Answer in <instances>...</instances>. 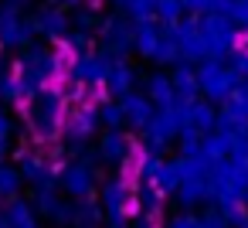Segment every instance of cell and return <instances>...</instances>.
<instances>
[{"label": "cell", "instance_id": "cell-1", "mask_svg": "<svg viewBox=\"0 0 248 228\" xmlns=\"http://www.w3.org/2000/svg\"><path fill=\"white\" fill-rule=\"evenodd\" d=\"M24 113H28V126L38 140H55V136H62V126L68 119V96L55 85H45L24 102Z\"/></svg>", "mask_w": 248, "mask_h": 228}, {"label": "cell", "instance_id": "cell-2", "mask_svg": "<svg viewBox=\"0 0 248 228\" xmlns=\"http://www.w3.org/2000/svg\"><path fill=\"white\" fill-rule=\"evenodd\" d=\"M58 72H62V58H58V51H51V48H41V45H28L24 51H21V58H17V79L24 82V89L34 96L38 89H45V85H51L55 79H58Z\"/></svg>", "mask_w": 248, "mask_h": 228}, {"label": "cell", "instance_id": "cell-3", "mask_svg": "<svg viewBox=\"0 0 248 228\" xmlns=\"http://www.w3.org/2000/svg\"><path fill=\"white\" fill-rule=\"evenodd\" d=\"M207 187H211V204H214V208L245 201L248 170L238 167L234 160H217V163H211V170H207Z\"/></svg>", "mask_w": 248, "mask_h": 228}, {"label": "cell", "instance_id": "cell-4", "mask_svg": "<svg viewBox=\"0 0 248 228\" xmlns=\"http://www.w3.org/2000/svg\"><path fill=\"white\" fill-rule=\"evenodd\" d=\"M58 191L68 197V201H82V197H92L99 191V177H95V157H72L58 167Z\"/></svg>", "mask_w": 248, "mask_h": 228}, {"label": "cell", "instance_id": "cell-5", "mask_svg": "<svg viewBox=\"0 0 248 228\" xmlns=\"http://www.w3.org/2000/svg\"><path fill=\"white\" fill-rule=\"evenodd\" d=\"M184 106L187 102H173V106H167V109H156V116L146 123V130H143V150L146 153H160L163 157V150L180 136V130H184Z\"/></svg>", "mask_w": 248, "mask_h": 228}, {"label": "cell", "instance_id": "cell-6", "mask_svg": "<svg viewBox=\"0 0 248 228\" xmlns=\"http://www.w3.org/2000/svg\"><path fill=\"white\" fill-rule=\"evenodd\" d=\"M197 85H201V99L224 106L228 96L241 85V79L231 72V65H224L217 58H204V62H197Z\"/></svg>", "mask_w": 248, "mask_h": 228}, {"label": "cell", "instance_id": "cell-7", "mask_svg": "<svg viewBox=\"0 0 248 228\" xmlns=\"http://www.w3.org/2000/svg\"><path fill=\"white\" fill-rule=\"evenodd\" d=\"M197 24H201V34H204V45H207V58L224 62L228 55L238 51V34L241 31L224 14H201Z\"/></svg>", "mask_w": 248, "mask_h": 228}, {"label": "cell", "instance_id": "cell-8", "mask_svg": "<svg viewBox=\"0 0 248 228\" xmlns=\"http://www.w3.org/2000/svg\"><path fill=\"white\" fill-rule=\"evenodd\" d=\"M102 204V214H106V225L109 228H129V201H133V191L123 177H106L99 184V197Z\"/></svg>", "mask_w": 248, "mask_h": 228}, {"label": "cell", "instance_id": "cell-9", "mask_svg": "<svg viewBox=\"0 0 248 228\" xmlns=\"http://www.w3.org/2000/svg\"><path fill=\"white\" fill-rule=\"evenodd\" d=\"M133 41H136V24L123 14H112L106 21H99V51L106 58H126L133 51Z\"/></svg>", "mask_w": 248, "mask_h": 228}, {"label": "cell", "instance_id": "cell-10", "mask_svg": "<svg viewBox=\"0 0 248 228\" xmlns=\"http://www.w3.org/2000/svg\"><path fill=\"white\" fill-rule=\"evenodd\" d=\"M95 136H99V106H78V109H72L68 119H65V126H62V140L68 143L65 150H72L78 157L85 150V143L95 140Z\"/></svg>", "mask_w": 248, "mask_h": 228}, {"label": "cell", "instance_id": "cell-11", "mask_svg": "<svg viewBox=\"0 0 248 228\" xmlns=\"http://www.w3.org/2000/svg\"><path fill=\"white\" fill-rule=\"evenodd\" d=\"M31 38H38V24L34 17H28L24 11H14L7 4H0V48H28Z\"/></svg>", "mask_w": 248, "mask_h": 228}, {"label": "cell", "instance_id": "cell-12", "mask_svg": "<svg viewBox=\"0 0 248 228\" xmlns=\"http://www.w3.org/2000/svg\"><path fill=\"white\" fill-rule=\"evenodd\" d=\"M109 65H112V58H106L102 51H82V55L72 58L68 79L75 85H82V89H95V85H106Z\"/></svg>", "mask_w": 248, "mask_h": 228}, {"label": "cell", "instance_id": "cell-13", "mask_svg": "<svg viewBox=\"0 0 248 228\" xmlns=\"http://www.w3.org/2000/svg\"><path fill=\"white\" fill-rule=\"evenodd\" d=\"M170 34H173V41L180 48V62H190L194 65V62H204L207 58V45H204V34H201L197 17H184V21L170 24Z\"/></svg>", "mask_w": 248, "mask_h": 228}, {"label": "cell", "instance_id": "cell-14", "mask_svg": "<svg viewBox=\"0 0 248 228\" xmlns=\"http://www.w3.org/2000/svg\"><path fill=\"white\" fill-rule=\"evenodd\" d=\"M34 208L41 218H48L51 225L58 228H72V214H75V204L65 201V194L58 187H34Z\"/></svg>", "mask_w": 248, "mask_h": 228}, {"label": "cell", "instance_id": "cell-15", "mask_svg": "<svg viewBox=\"0 0 248 228\" xmlns=\"http://www.w3.org/2000/svg\"><path fill=\"white\" fill-rule=\"evenodd\" d=\"M129 157H133V140H129L123 130H102V133L95 136V160H99V163L119 170Z\"/></svg>", "mask_w": 248, "mask_h": 228}, {"label": "cell", "instance_id": "cell-16", "mask_svg": "<svg viewBox=\"0 0 248 228\" xmlns=\"http://www.w3.org/2000/svg\"><path fill=\"white\" fill-rule=\"evenodd\" d=\"M17 170H21L24 184H31V191L34 187H58V167L48 157H41L38 150H24L17 157Z\"/></svg>", "mask_w": 248, "mask_h": 228}, {"label": "cell", "instance_id": "cell-17", "mask_svg": "<svg viewBox=\"0 0 248 228\" xmlns=\"http://www.w3.org/2000/svg\"><path fill=\"white\" fill-rule=\"evenodd\" d=\"M34 24H38V34L48 38V41H55V45H62V41L72 34V17H68L62 7H55V4L41 7V11L34 14Z\"/></svg>", "mask_w": 248, "mask_h": 228}, {"label": "cell", "instance_id": "cell-18", "mask_svg": "<svg viewBox=\"0 0 248 228\" xmlns=\"http://www.w3.org/2000/svg\"><path fill=\"white\" fill-rule=\"evenodd\" d=\"M119 106H123V116H126V126L129 130H136V133H143L146 130V123L156 116V106H153V99L146 96V92H126L123 99H119Z\"/></svg>", "mask_w": 248, "mask_h": 228}, {"label": "cell", "instance_id": "cell-19", "mask_svg": "<svg viewBox=\"0 0 248 228\" xmlns=\"http://www.w3.org/2000/svg\"><path fill=\"white\" fill-rule=\"evenodd\" d=\"M136 82H140V72H136L126 58H116V62L109 65V75H106V92H109L112 99H123L126 92L136 89Z\"/></svg>", "mask_w": 248, "mask_h": 228}, {"label": "cell", "instance_id": "cell-20", "mask_svg": "<svg viewBox=\"0 0 248 228\" xmlns=\"http://www.w3.org/2000/svg\"><path fill=\"white\" fill-rule=\"evenodd\" d=\"M173 197H177V204H180L184 211L207 204V201H211L207 174H204V177H197V174H184V180H180V187H177V194H173Z\"/></svg>", "mask_w": 248, "mask_h": 228}, {"label": "cell", "instance_id": "cell-21", "mask_svg": "<svg viewBox=\"0 0 248 228\" xmlns=\"http://www.w3.org/2000/svg\"><path fill=\"white\" fill-rule=\"evenodd\" d=\"M184 126H194L197 133H214L217 130V106L207 99H194L184 106Z\"/></svg>", "mask_w": 248, "mask_h": 228}, {"label": "cell", "instance_id": "cell-22", "mask_svg": "<svg viewBox=\"0 0 248 228\" xmlns=\"http://www.w3.org/2000/svg\"><path fill=\"white\" fill-rule=\"evenodd\" d=\"M170 82H173V92L180 102H194L201 99V85H197V65L190 62H177L170 68Z\"/></svg>", "mask_w": 248, "mask_h": 228}, {"label": "cell", "instance_id": "cell-23", "mask_svg": "<svg viewBox=\"0 0 248 228\" xmlns=\"http://www.w3.org/2000/svg\"><path fill=\"white\" fill-rule=\"evenodd\" d=\"M4 214L11 221V228H41V214L31 197H11L4 204Z\"/></svg>", "mask_w": 248, "mask_h": 228}, {"label": "cell", "instance_id": "cell-24", "mask_svg": "<svg viewBox=\"0 0 248 228\" xmlns=\"http://www.w3.org/2000/svg\"><path fill=\"white\" fill-rule=\"evenodd\" d=\"M163 41V24L160 21H140L136 24V41H133V51H140V58H156V48Z\"/></svg>", "mask_w": 248, "mask_h": 228}, {"label": "cell", "instance_id": "cell-25", "mask_svg": "<svg viewBox=\"0 0 248 228\" xmlns=\"http://www.w3.org/2000/svg\"><path fill=\"white\" fill-rule=\"evenodd\" d=\"M180 180H184V157H170V160L163 157V163H160V170L153 177V187L163 191V194H177Z\"/></svg>", "mask_w": 248, "mask_h": 228}, {"label": "cell", "instance_id": "cell-26", "mask_svg": "<svg viewBox=\"0 0 248 228\" xmlns=\"http://www.w3.org/2000/svg\"><path fill=\"white\" fill-rule=\"evenodd\" d=\"M146 96L153 99L156 109H167L177 102V92H173V82H170V72H153L146 79Z\"/></svg>", "mask_w": 248, "mask_h": 228}, {"label": "cell", "instance_id": "cell-27", "mask_svg": "<svg viewBox=\"0 0 248 228\" xmlns=\"http://www.w3.org/2000/svg\"><path fill=\"white\" fill-rule=\"evenodd\" d=\"M133 201L140 204V214H146V218H160L163 214V208H167V194L163 191H156L153 184H136V194H133Z\"/></svg>", "mask_w": 248, "mask_h": 228}, {"label": "cell", "instance_id": "cell-28", "mask_svg": "<svg viewBox=\"0 0 248 228\" xmlns=\"http://www.w3.org/2000/svg\"><path fill=\"white\" fill-rule=\"evenodd\" d=\"M72 204H75V214H72V225L75 228H102L106 225L102 204L95 197H82V201H72Z\"/></svg>", "mask_w": 248, "mask_h": 228}, {"label": "cell", "instance_id": "cell-29", "mask_svg": "<svg viewBox=\"0 0 248 228\" xmlns=\"http://www.w3.org/2000/svg\"><path fill=\"white\" fill-rule=\"evenodd\" d=\"M231 143H234L231 133L214 130V133H207V136L201 140V153H204L211 163H217V160H228V157H231Z\"/></svg>", "mask_w": 248, "mask_h": 228}, {"label": "cell", "instance_id": "cell-30", "mask_svg": "<svg viewBox=\"0 0 248 228\" xmlns=\"http://www.w3.org/2000/svg\"><path fill=\"white\" fill-rule=\"evenodd\" d=\"M21 187H24V177H21L17 163H0V201L21 197Z\"/></svg>", "mask_w": 248, "mask_h": 228}, {"label": "cell", "instance_id": "cell-31", "mask_svg": "<svg viewBox=\"0 0 248 228\" xmlns=\"http://www.w3.org/2000/svg\"><path fill=\"white\" fill-rule=\"evenodd\" d=\"M31 92L24 89V82L17 75H0V106H11V102H28Z\"/></svg>", "mask_w": 248, "mask_h": 228}, {"label": "cell", "instance_id": "cell-32", "mask_svg": "<svg viewBox=\"0 0 248 228\" xmlns=\"http://www.w3.org/2000/svg\"><path fill=\"white\" fill-rule=\"evenodd\" d=\"M99 126L102 130H123L126 126V116H123L119 99H102L99 102Z\"/></svg>", "mask_w": 248, "mask_h": 228}, {"label": "cell", "instance_id": "cell-33", "mask_svg": "<svg viewBox=\"0 0 248 228\" xmlns=\"http://www.w3.org/2000/svg\"><path fill=\"white\" fill-rule=\"evenodd\" d=\"M184 4H180V0H153V17L160 21V24H177V21H184Z\"/></svg>", "mask_w": 248, "mask_h": 228}, {"label": "cell", "instance_id": "cell-34", "mask_svg": "<svg viewBox=\"0 0 248 228\" xmlns=\"http://www.w3.org/2000/svg\"><path fill=\"white\" fill-rule=\"evenodd\" d=\"M156 65H177L180 62V48H177V41H173V34H170V28H163V41H160V48H156V58H153Z\"/></svg>", "mask_w": 248, "mask_h": 228}, {"label": "cell", "instance_id": "cell-35", "mask_svg": "<svg viewBox=\"0 0 248 228\" xmlns=\"http://www.w3.org/2000/svg\"><path fill=\"white\" fill-rule=\"evenodd\" d=\"M217 211H221V218L228 221V228H245V225H248V208H245V201H234V204H221Z\"/></svg>", "mask_w": 248, "mask_h": 228}, {"label": "cell", "instance_id": "cell-36", "mask_svg": "<svg viewBox=\"0 0 248 228\" xmlns=\"http://www.w3.org/2000/svg\"><path fill=\"white\" fill-rule=\"evenodd\" d=\"M201 140H204V133H197L194 126H184L180 136H177V143H180V157H194V153H201Z\"/></svg>", "mask_w": 248, "mask_h": 228}, {"label": "cell", "instance_id": "cell-37", "mask_svg": "<svg viewBox=\"0 0 248 228\" xmlns=\"http://www.w3.org/2000/svg\"><path fill=\"white\" fill-rule=\"evenodd\" d=\"M95 24H99V17H95V11H92L89 4H82V7L75 11V17H72V28H75V31H85V34H92Z\"/></svg>", "mask_w": 248, "mask_h": 228}, {"label": "cell", "instance_id": "cell-38", "mask_svg": "<svg viewBox=\"0 0 248 228\" xmlns=\"http://www.w3.org/2000/svg\"><path fill=\"white\" fill-rule=\"evenodd\" d=\"M160 163H163V157H160V153H143V160H140V180H143V184H153V177H156Z\"/></svg>", "mask_w": 248, "mask_h": 228}, {"label": "cell", "instance_id": "cell-39", "mask_svg": "<svg viewBox=\"0 0 248 228\" xmlns=\"http://www.w3.org/2000/svg\"><path fill=\"white\" fill-rule=\"evenodd\" d=\"M167 228H201V218L194 211H180V214L167 218Z\"/></svg>", "mask_w": 248, "mask_h": 228}, {"label": "cell", "instance_id": "cell-40", "mask_svg": "<svg viewBox=\"0 0 248 228\" xmlns=\"http://www.w3.org/2000/svg\"><path fill=\"white\" fill-rule=\"evenodd\" d=\"M197 218H201V228H228V221L221 218L217 208H207V211H201Z\"/></svg>", "mask_w": 248, "mask_h": 228}, {"label": "cell", "instance_id": "cell-41", "mask_svg": "<svg viewBox=\"0 0 248 228\" xmlns=\"http://www.w3.org/2000/svg\"><path fill=\"white\" fill-rule=\"evenodd\" d=\"M184 4V11L190 14V17H201V14H211V0H180Z\"/></svg>", "mask_w": 248, "mask_h": 228}, {"label": "cell", "instance_id": "cell-42", "mask_svg": "<svg viewBox=\"0 0 248 228\" xmlns=\"http://www.w3.org/2000/svg\"><path fill=\"white\" fill-rule=\"evenodd\" d=\"M11 130H14L11 113H7V106H0V143H7V140H11Z\"/></svg>", "mask_w": 248, "mask_h": 228}, {"label": "cell", "instance_id": "cell-43", "mask_svg": "<svg viewBox=\"0 0 248 228\" xmlns=\"http://www.w3.org/2000/svg\"><path fill=\"white\" fill-rule=\"evenodd\" d=\"M51 4H55V7H82L85 0H51Z\"/></svg>", "mask_w": 248, "mask_h": 228}, {"label": "cell", "instance_id": "cell-44", "mask_svg": "<svg viewBox=\"0 0 248 228\" xmlns=\"http://www.w3.org/2000/svg\"><path fill=\"white\" fill-rule=\"evenodd\" d=\"M4 4H7V7H14V11H24L31 0H4Z\"/></svg>", "mask_w": 248, "mask_h": 228}, {"label": "cell", "instance_id": "cell-45", "mask_svg": "<svg viewBox=\"0 0 248 228\" xmlns=\"http://www.w3.org/2000/svg\"><path fill=\"white\" fill-rule=\"evenodd\" d=\"M7 150H11L7 143H0V163H7Z\"/></svg>", "mask_w": 248, "mask_h": 228}, {"label": "cell", "instance_id": "cell-46", "mask_svg": "<svg viewBox=\"0 0 248 228\" xmlns=\"http://www.w3.org/2000/svg\"><path fill=\"white\" fill-rule=\"evenodd\" d=\"M0 228H11V221H7V214H4V208H0Z\"/></svg>", "mask_w": 248, "mask_h": 228}, {"label": "cell", "instance_id": "cell-47", "mask_svg": "<svg viewBox=\"0 0 248 228\" xmlns=\"http://www.w3.org/2000/svg\"><path fill=\"white\" fill-rule=\"evenodd\" d=\"M112 4H116V7H123V4H126V0H112Z\"/></svg>", "mask_w": 248, "mask_h": 228}, {"label": "cell", "instance_id": "cell-48", "mask_svg": "<svg viewBox=\"0 0 248 228\" xmlns=\"http://www.w3.org/2000/svg\"><path fill=\"white\" fill-rule=\"evenodd\" d=\"M245 208H248V191H245Z\"/></svg>", "mask_w": 248, "mask_h": 228}, {"label": "cell", "instance_id": "cell-49", "mask_svg": "<svg viewBox=\"0 0 248 228\" xmlns=\"http://www.w3.org/2000/svg\"><path fill=\"white\" fill-rule=\"evenodd\" d=\"M102 228H109V225H102Z\"/></svg>", "mask_w": 248, "mask_h": 228}, {"label": "cell", "instance_id": "cell-50", "mask_svg": "<svg viewBox=\"0 0 248 228\" xmlns=\"http://www.w3.org/2000/svg\"><path fill=\"white\" fill-rule=\"evenodd\" d=\"M245 4H248V0H245Z\"/></svg>", "mask_w": 248, "mask_h": 228}, {"label": "cell", "instance_id": "cell-51", "mask_svg": "<svg viewBox=\"0 0 248 228\" xmlns=\"http://www.w3.org/2000/svg\"><path fill=\"white\" fill-rule=\"evenodd\" d=\"M72 228H75V225H72Z\"/></svg>", "mask_w": 248, "mask_h": 228}]
</instances>
